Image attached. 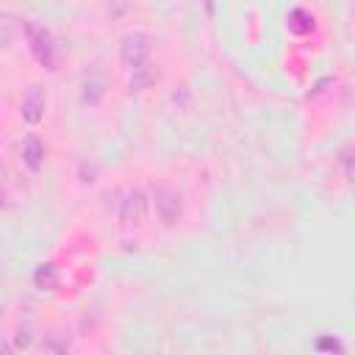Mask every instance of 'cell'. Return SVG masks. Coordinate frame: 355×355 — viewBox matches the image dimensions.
<instances>
[{
    "label": "cell",
    "mask_w": 355,
    "mask_h": 355,
    "mask_svg": "<svg viewBox=\"0 0 355 355\" xmlns=\"http://www.w3.org/2000/svg\"><path fill=\"white\" fill-rule=\"evenodd\" d=\"M119 61L130 72L144 67L150 61V39H147V33H141V31L125 33L122 42H119Z\"/></svg>",
    "instance_id": "obj_1"
},
{
    "label": "cell",
    "mask_w": 355,
    "mask_h": 355,
    "mask_svg": "<svg viewBox=\"0 0 355 355\" xmlns=\"http://www.w3.org/2000/svg\"><path fill=\"white\" fill-rule=\"evenodd\" d=\"M22 31L28 33V44H31L33 58L47 69H55V39L50 36V31H44L42 25H33V22H25Z\"/></svg>",
    "instance_id": "obj_2"
},
{
    "label": "cell",
    "mask_w": 355,
    "mask_h": 355,
    "mask_svg": "<svg viewBox=\"0 0 355 355\" xmlns=\"http://www.w3.org/2000/svg\"><path fill=\"white\" fill-rule=\"evenodd\" d=\"M153 205H155V214L161 219L164 227H175L183 216V200H180V191L169 189V186H158L153 191Z\"/></svg>",
    "instance_id": "obj_3"
},
{
    "label": "cell",
    "mask_w": 355,
    "mask_h": 355,
    "mask_svg": "<svg viewBox=\"0 0 355 355\" xmlns=\"http://www.w3.org/2000/svg\"><path fill=\"white\" fill-rule=\"evenodd\" d=\"M105 97V72L103 69H89L80 80V100L89 108H97Z\"/></svg>",
    "instance_id": "obj_4"
},
{
    "label": "cell",
    "mask_w": 355,
    "mask_h": 355,
    "mask_svg": "<svg viewBox=\"0 0 355 355\" xmlns=\"http://www.w3.org/2000/svg\"><path fill=\"white\" fill-rule=\"evenodd\" d=\"M44 108H47V97H44V92L36 89V86L28 89V94L22 97V105H19L22 119H25L28 125H39L42 116H44Z\"/></svg>",
    "instance_id": "obj_5"
},
{
    "label": "cell",
    "mask_w": 355,
    "mask_h": 355,
    "mask_svg": "<svg viewBox=\"0 0 355 355\" xmlns=\"http://www.w3.org/2000/svg\"><path fill=\"white\" fill-rule=\"evenodd\" d=\"M144 205H147V200H144V194H141L139 189L128 191L125 200L119 202V216H122V222H125V225H139V222L144 219Z\"/></svg>",
    "instance_id": "obj_6"
},
{
    "label": "cell",
    "mask_w": 355,
    "mask_h": 355,
    "mask_svg": "<svg viewBox=\"0 0 355 355\" xmlns=\"http://www.w3.org/2000/svg\"><path fill=\"white\" fill-rule=\"evenodd\" d=\"M22 161H25V166L31 172L42 169V164H44V144L39 141V136H33V133L25 136V141H22Z\"/></svg>",
    "instance_id": "obj_7"
},
{
    "label": "cell",
    "mask_w": 355,
    "mask_h": 355,
    "mask_svg": "<svg viewBox=\"0 0 355 355\" xmlns=\"http://www.w3.org/2000/svg\"><path fill=\"white\" fill-rule=\"evenodd\" d=\"M286 28H288V33H294V36H308V33L316 28V19H313V14L305 11V8H291L288 17H286Z\"/></svg>",
    "instance_id": "obj_8"
},
{
    "label": "cell",
    "mask_w": 355,
    "mask_h": 355,
    "mask_svg": "<svg viewBox=\"0 0 355 355\" xmlns=\"http://www.w3.org/2000/svg\"><path fill=\"white\" fill-rule=\"evenodd\" d=\"M22 25H25V22H22L19 17H14V14H8V11H0V50H8V47L17 42Z\"/></svg>",
    "instance_id": "obj_9"
},
{
    "label": "cell",
    "mask_w": 355,
    "mask_h": 355,
    "mask_svg": "<svg viewBox=\"0 0 355 355\" xmlns=\"http://www.w3.org/2000/svg\"><path fill=\"white\" fill-rule=\"evenodd\" d=\"M61 283V272L55 263H39L33 269V286L42 288V291H55Z\"/></svg>",
    "instance_id": "obj_10"
},
{
    "label": "cell",
    "mask_w": 355,
    "mask_h": 355,
    "mask_svg": "<svg viewBox=\"0 0 355 355\" xmlns=\"http://www.w3.org/2000/svg\"><path fill=\"white\" fill-rule=\"evenodd\" d=\"M153 80H155V72L150 69V64H144V67H139V69H133V72H130L128 89L136 94V92H144V89H150V86H153Z\"/></svg>",
    "instance_id": "obj_11"
},
{
    "label": "cell",
    "mask_w": 355,
    "mask_h": 355,
    "mask_svg": "<svg viewBox=\"0 0 355 355\" xmlns=\"http://www.w3.org/2000/svg\"><path fill=\"white\" fill-rule=\"evenodd\" d=\"M42 349H44V352H67V349H69V336L61 333V330H53V333L44 336Z\"/></svg>",
    "instance_id": "obj_12"
},
{
    "label": "cell",
    "mask_w": 355,
    "mask_h": 355,
    "mask_svg": "<svg viewBox=\"0 0 355 355\" xmlns=\"http://www.w3.org/2000/svg\"><path fill=\"white\" fill-rule=\"evenodd\" d=\"M338 161H341V169H344V178L352 180V147H344L338 153Z\"/></svg>",
    "instance_id": "obj_13"
},
{
    "label": "cell",
    "mask_w": 355,
    "mask_h": 355,
    "mask_svg": "<svg viewBox=\"0 0 355 355\" xmlns=\"http://www.w3.org/2000/svg\"><path fill=\"white\" fill-rule=\"evenodd\" d=\"M28 344H31V330L25 327V330H19V333H17V338H14V347H17V349H19V347L25 349Z\"/></svg>",
    "instance_id": "obj_14"
},
{
    "label": "cell",
    "mask_w": 355,
    "mask_h": 355,
    "mask_svg": "<svg viewBox=\"0 0 355 355\" xmlns=\"http://www.w3.org/2000/svg\"><path fill=\"white\" fill-rule=\"evenodd\" d=\"M316 347H319V349H341V344H338L336 338H319Z\"/></svg>",
    "instance_id": "obj_15"
},
{
    "label": "cell",
    "mask_w": 355,
    "mask_h": 355,
    "mask_svg": "<svg viewBox=\"0 0 355 355\" xmlns=\"http://www.w3.org/2000/svg\"><path fill=\"white\" fill-rule=\"evenodd\" d=\"M3 178H6V172H3V166H0V183H3Z\"/></svg>",
    "instance_id": "obj_16"
},
{
    "label": "cell",
    "mask_w": 355,
    "mask_h": 355,
    "mask_svg": "<svg viewBox=\"0 0 355 355\" xmlns=\"http://www.w3.org/2000/svg\"><path fill=\"white\" fill-rule=\"evenodd\" d=\"M0 322H3V305H0Z\"/></svg>",
    "instance_id": "obj_17"
}]
</instances>
